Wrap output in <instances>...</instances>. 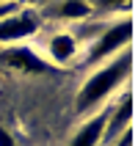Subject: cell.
<instances>
[{"label": "cell", "instance_id": "9c48e42d", "mask_svg": "<svg viewBox=\"0 0 138 146\" xmlns=\"http://www.w3.org/2000/svg\"><path fill=\"white\" fill-rule=\"evenodd\" d=\"M99 8H113V11H124V8H130L133 0H94Z\"/></svg>", "mask_w": 138, "mask_h": 146}, {"label": "cell", "instance_id": "3957f363", "mask_svg": "<svg viewBox=\"0 0 138 146\" xmlns=\"http://www.w3.org/2000/svg\"><path fill=\"white\" fill-rule=\"evenodd\" d=\"M41 28V17L36 11H11L0 17V44H17Z\"/></svg>", "mask_w": 138, "mask_h": 146}, {"label": "cell", "instance_id": "277c9868", "mask_svg": "<svg viewBox=\"0 0 138 146\" xmlns=\"http://www.w3.org/2000/svg\"><path fill=\"white\" fill-rule=\"evenodd\" d=\"M0 64L14 69V72H25V74H47L53 72L50 64L41 55H36L31 47H6L0 52Z\"/></svg>", "mask_w": 138, "mask_h": 146}, {"label": "cell", "instance_id": "8fae6325", "mask_svg": "<svg viewBox=\"0 0 138 146\" xmlns=\"http://www.w3.org/2000/svg\"><path fill=\"white\" fill-rule=\"evenodd\" d=\"M11 11H17V3H0V17H6V14H11Z\"/></svg>", "mask_w": 138, "mask_h": 146}, {"label": "cell", "instance_id": "ba28073f", "mask_svg": "<svg viewBox=\"0 0 138 146\" xmlns=\"http://www.w3.org/2000/svg\"><path fill=\"white\" fill-rule=\"evenodd\" d=\"M89 14H91V3H86V0H64L58 8L61 19H83Z\"/></svg>", "mask_w": 138, "mask_h": 146}, {"label": "cell", "instance_id": "8992f818", "mask_svg": "<svg viewBox=\"0 0 138 146\" xmlns=\"http://www.w3.org/2000/svg\"><path fill=\"white\" fill-rule=\"evenodd\" d=\"M77 39H75L72 33H55V36H50L47 41V55L53 64H69L75 55H77Z\"/></svg>", "mask_w": 138, "mask_h": 146}, {"label": "cell", "instance_id": "7a4b0ae2", "mask_svg": "<svg viewBox=\"0 0 138 146\" xmlns=\"http://www.w3.org/2000/svg\"><path fill=\"white\" fill-rule=\"evenodd\" d=\"M130 39H133V19H124V22L111 25V28L94 41V47L89 50V64H99V61H105V58L122 52V47H127Z\"/></svg>", "mask_w": 138, "mask_h": 146}, {"label": "cell", "instance_id": "5b68a950", "mask_svg": "<svg viewBox=\"0 0 138 146\" xmlns=\"http://www.w3.org/2000/svg\"><path fill=\"white\" fill-rule=\"evenodd\" d=\"M130 121H133V94L127 91L116 108L108 113V124H105V132H102V141L105 138H119L122 132L130 130Z\"/></svg>", "mask_w": 138, "mask_h": 146}, {"label": "cell", "instance_id": "7c38bea8", "mask_svg": "<svg viewBox=\"0 0 138 146\" xmlns=\"http://www.w3.org/2000/svg\"><path fill=\"white\" fill-rule=\"evenodd\" d=\"M31 3H41V0H31Z\"/></svg>", "mask_w": 138, "mask_h": 146}, {"label": "cell", "instance_id": "30bf717a", "mask_svg": "<svg viewBox=\"0 0 138 146\" xmlns=\"http://www.w3.org/2000/svg\"><path fill=\"white\" fill-rule=\"evenodd\" d=\"M0 146H17L14 143V135H11L8 130H3V127H0Z\"/></svg>", "mask_w": 138, "mask_h": 146}, {"label": "cell", "instance_id": "52a82bcc", "mask_svg": "<svg viewBox=\"0 0 138 146\" xmlns=\"http://www.w3.org/2000/svg\"><path fill=\"white\" fill-rule=\"evenodd\" d=\"M105 124H108V113H97V116H91L89 121H86L80 130L72 135V141H69L66 146H97L99 141H102Z\"/></svg>", "mask_w": 138, "mask_h": 146}, {"label": "cell", "instance_id": "6da1fadb", "mask_svg": "<svg viewBox=\"0 0 138 146\" xmlns=\"http://www.w3.org/2000/svg\"><path fill=\"white\" fill-rule=\"evenodd\" d=\"M130 72H133V52H130V50L116 52V58L111 61V64H105L102 69H97L89 80L83 83L80 94H77V99H75L77 113H89V110H94L102 99L111 97V91H116L127 77H130Z\"/></svg>", "mask_w": 138, "mask_h": 146}]
</instances>
